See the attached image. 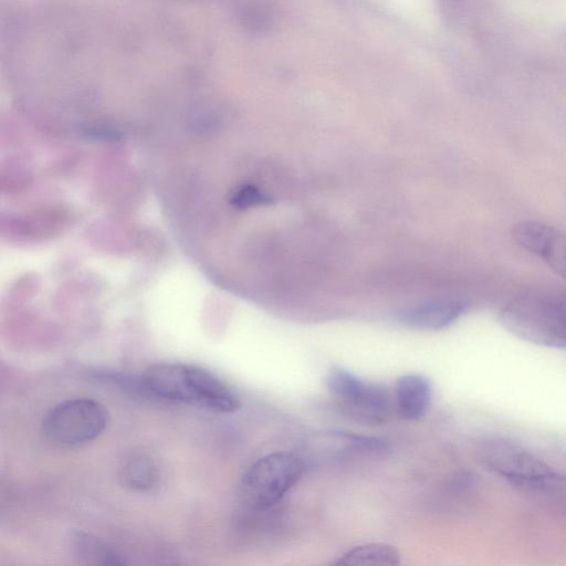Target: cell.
Instances as JSON below:
<instances>
[{
  "mask_svg": "<svg viewBox=\"0 0 566 566\" xmlns=\"http://www.w3.org/2000/svg\"><path fill=\"white\" fill-rule=\"evenodd\" d=\"M481 463L541 504L566 513V475L523 447L492 438L478 448Z\"/></svg>",
  "mask_w": 566,
  "mask_h": 566,
  "instance_id": "obj_1",
  "label": "cell"
},
{
  "mask_svg": "<svg viewBox=\"0 0 566 566\" xmlns=\"http://www.w3.org/2000/svg\"><path fill=\"white\" fill-rule=\"evenodd\" d=\"M126 385L164 400L199 406L230 413L240 407L237 395L217 376L200 367L185 364H156Z\"/></svg>",
  "mask_w": 566,
  "mask_h": 566,
  "instance_id": "obj_2",
  "label": "cell"
},
{
  "mask_svg": "<svg viewBox=\"0 0 566 566\" xmlns=\"http://www.w3.org/2000/svg\"><path fill=\"white\" fill-rule=\"evenodd\" d=\"M502 326L513 335L546 347L566 349V294L536 292L518 296L500 312Z\"/></svg>",
  "mask_w": 566,
  "mask_h": 566,
  "instance_id": "obj_3",
  "label": "cell"
},
{
  "mask_svg": "<svg viewBox=\"0 0 566 566\" xmlns=\"http://www.w3.org/2000/svg\"><path fill=\"white\" fill-rule=\"evenodd\" d=\"M304 461L291 452H273L256 460L242 475L238 496L251 512L271 510L301 480Z\"/></svg>",
  "mask_w": 566,
  "mask_h": 566,
  "instance_id": "obj_4",
  "label": "cell"
},
{
  "mask_svg": "<svg viewBox=\"0 0 566 566\" xmlns=\"http://www.w3.org/2000/svg\"><path fill=\"white\" fill-rule=\"evenodd\" d=\"M107 423V411L96 400L76 398L54 406L44 417L45 437L62 446H77L98 437Z\"/></svg>",
  "mask_w": 566,
  "mask_h": 566,
  "instance_id": "obj_5",
  "label": "cell"
},
{
  "mask_svg": "<svg viewBox=\"0 0 566 566\" xmlns=\"http://www.w3.org/2000/svg\"><path fill=\"white\" fill-rule=\"evenodd\" d=\"M326 386L335 403L347 415L366 423H382L391 410L386 388L367 384L350 371L334 367L327 375Z\"/></svg>",
  "mask_w": 566,
  "mask_h": 566,
  "instance_id": "obj_6",
  "label": "cell"
},
{
  "mask_svg": "<svg viewBox=\"0 0 566 566\" xmlns=\"http://www.w3.org/2000/svg\"><path fill=\"white\" fill-rule=\"evenodd\" d=\"M513 238L520 247L543 260L558 275L566 279V234L537 221H520L513 228Z\"/></svg>",
  "mask_w": 566,
  "mask_h": 566,
  "instance_id": "obj_7",
  "label": "cell"
},
{
  "mask_svg": "<svg viewBox=\"0 0 566 566\" xmlns=\"http://www.w3.org/2000/svg\"><path fill=\"white\" fill-rule=\"evenodd\" d=\"M431 400V385L419 374L399 377L395 385V405L400 418L420 420L428 411Z\"/></svg>",
  "mask_w": 566,
  "mask_h": 566,
  "instance_id": "obj_8",
  "label": "cell"
},
{
  "mask_svg": "<svg viewBox=\"0 0 566 566\" xmlns=\"http://www.w3.org/2000/svg\"><path fill=\"white\" fill-rule=\"evenodd\" d=\"M468 304L461 300H443L421 305L403 317L407 325L427 331L448 327L465 311Z\"/></svg>",
  "mask_w": 566,
  "mask_h": 566,
  "instance_id": "obj_9",
  "label": "cell"
},
{
  "mask_svg": "<svg viewBox=\"0 0 566 566\" xmlns=\"http://www.w3.org/2000/svg\"><path fill=\"white\" fill-rule=\"evenodd\" d=\"M71 544L75 555L86 564L123 565L126 563L117 552L85 532L73 533Z\"/></svg>",
  "mask_w": 566,
  "mask_h": 566,
  "instance_id": "obj_10",
  "label": "cell"
},
{
  "mask_svg": "<svg viewBox=\"0 0 566 566\" xmlns=\"http://www.w3.org/2000/svg\"><path fill=\"white\" fill-rule=\"evenodd\" d=\"M336 565H398L399 552L388 544L370 543L353 547L345 552Z\"/></svg>",
  "mask_w": 566,
  "mask_h": 566,
  "instance_id": "obj_11",
  "label": "cell"
},
{
  "mask_svg": "<svg viewBox=\"0 0 566 566\" xmlns=\"http://www.w3.org/2000/svg\"><path fill=\"white\" fill-rule=\"evenodd\" d=\"M159 474L155 463L143 454L127 459L120 468L119 479L126 488L134 491H149L157 481Z\"/></svg>",
  "mask_w": 566,
  "mask_h": 566,
  "instance_id": "obj_12",
  "label": "cell"
},
{
  "mask_svg": "<svg viewBox=\"0 0 566 566\" xmlns=\"http://www.w3.org/2000/svg\"><path fill=\"white\" fill-rule=\"evenodd\" d=\"M232 202L239 208H249L269 202V197L253 186L240 187L232 197Z\"/></svg>",
  "mask_w": 566,
  "mask_h": 566,
  "instance_id": "obj_13",
  "label": "cell"
}]
</instances>
